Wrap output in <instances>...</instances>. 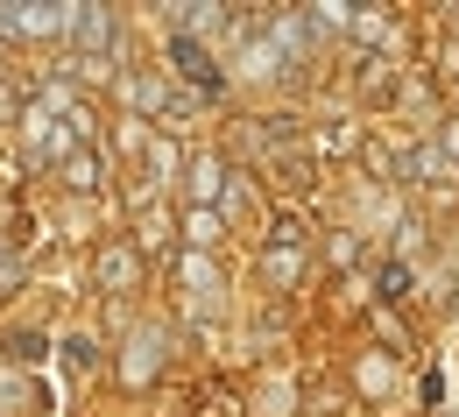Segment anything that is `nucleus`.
<instances>
[{
	"mask_svg": "<svg viewBox=\"0 0 459 417\" xmlns=\"http://www.w3.org/2000/svg\"><path fill=\"white\" fill-rule=\"evenodd\" d=\"M177 64H184L198 85H212V64H205V50H198V43H177Z\"/></svg>",
	"mask_w": 459,
	"mask_h": 417,
	"instance_id": "obj_1",
	"label": "nucleus"
}]
</instances>
